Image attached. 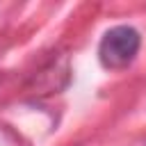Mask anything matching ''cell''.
Here are the masks:
<instances>
[{"label": "cell", "mask_w": 146, "mask_h": 146, "mask_svg": "<svg viewBox=\"0 0 146 146\" xmlns=\"http://www.w3.org/2000/svg\"><path fill=\"white\" fill-rule=\"evenodd\" d=\"M139 43H141V39L135 27H128V25L112 27L100 39L98 59L105 68H123L137 57Z\"/></svg>", "instance_id": "1"}]
</instances>
